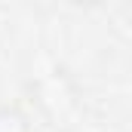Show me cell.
<instances>
[{
	"mask_svg": "<svg viewBox=\"0 0 132 132\" xmlns=\"http://www.w3.org/2000/svg\"><path fill=\"white\" fill-rule=\"evenodd\" d=\"M31 95L52 129L71 132L83 117V92L62 65H49L31 77Z\"/></svg>",
	"mask_w": 132,
	"mask_h": 132,
	"instance_id": "cell-1",
	"label": "cell"
},
{
	"mask_svg": "<svg viewBox=\"0 0 132 132\" xmlns=\"http://www.w3.org/2000/svg\"><path fill=\"white\" fill-rule=\"evenodd\" d=\"M0 132H31V123L19 108H0Z\"/></svg>",
	"mask_w": 132,
	"mask_h": 132,
	"instance_id": "cell-2",
	"label": "cell"
},
{
	"mask_svg": "<svg viewBox=\"0 0 132 132\" xmlns=\"http://www.w3.org/2000/svg\"><path fill=\"white\" fill-rule=\"evenodd\" d=\"M9 25H12V12H9L6 3H0V40L9 34Z\"/></svg>",
	"mask_w": 132,
	"mask_h": 132,
	"instance_id": "cell-3",
	"label": "cell"
}]
</instances>
